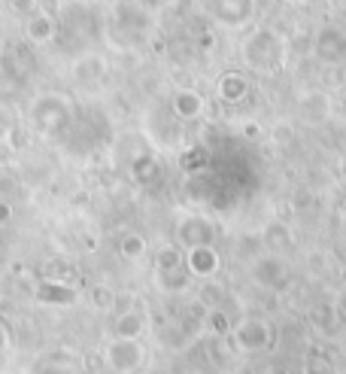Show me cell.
I'll use <instances>...</instances> for the list:
<instances>
[{
  "instance_id": "cell-1",
  "label": "cell",
  "mask_w": 346,
  "mask_h": 374,
  "mask_svg": "<svg viewBox=\"0 0 346 374\" xmlns=\"http://www.w3.org/2000/svg\"><path fill=\"white\" fill-rule=\"evenodd\" d=\"M9 219H13V210H9L6 201H0V225L9 223Z\"/></svg>"
},
{
  "instance_id": "cell-2",
  "label": "cell",
  "mask_w": 346,
  "mask_h": 374,
  "mask_svg": "<svg viewBox=\"0 0 346 374\" xmlns=\"http://www.w3.org/2000/svg\"><path fill=\"white\" fill-rule=\"evenodd\" d=\"M0 347H4V329H0Z\"/></svg>"
}]
</instances>
